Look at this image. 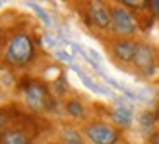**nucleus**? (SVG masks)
Wrapping results in <instances>:
<instances>
[{"mask_svg":"<svg viewBox=\"0 0 159 144\" xmlns=\"http://www.w3.org/2000/svg\"><path fill=\"white\" fill-rule=\"evenodd\" d=\"M134 62L139 69H140L144 74H152V69H154V58H152V51L147 45H137V50H135V57Z\"/></svg>","mask_w":159,"mask_h":144,"instance_id":"5","label":"nucleus"},{"mask_svg":"<svg viewBox=\"0 0 159 144\" xmlns=\"http://www.w3.org/2000/svg\"><path fill=\"white\" fill-rule=\"evenodd\" d=\"M113 120L120 125H130L132 123V112L127 108V106H118L113 112Z\"/></svg>","mask_w":159,"mask_h":144,"instance_id":"9","label":"nucleus"},{"mask_svg":"<svg viewBox=\"0 0 159 144\" xmlns=\"http://www.w3.org/2000/svg\"><path fill=\"white\" fill-rule=\"evenodd\" d=\"M111 21H113V27L118 34H132L135 31V19L130 12H127L125 9H113L111 14Z\"/></svg>","mask_w":159,"mask_h":144,"instance_id":"4","label":"nucleus"},{"mask_svg":"<svg viewBox=\"0 0 159 144\" xmlns=\"http://www.w3.org/2000/svg\"><path fill=\"white\" fill-rule=\"evenodd\" d=\"M2 144H31V137L19 129H9L0 137Z\"/></svg>","mask_w":159,"mask_h":144,"instance_id":"8","label":"nucleus"},{"mask_svg":"<svg viewBox=\"0 0 159 144\" xmlns=\"http://www.w3.org/2000/svg\"><path fill=\"white\" fill-rule=\"evenodd\" d=\"M69 144H82V142H80V141H70Z\"/></svg>","mask_w":159,"mask_h":144,"instance_id":"16","label":"nucleus"},{"mask_svg":"<svg viewBox=\"0 0 159 144\" xmlns=\"http://www.w3.org/2000/svg\"><path fill=\"white\" fill-rule=\"evenodd\" d=\"M26 101H28V105L31 106L33 110H43V108H46V105L50 103L46 88L43 84H38V82L29 84L28 89H26Z\"/></svg>","mask_w":159,"mask_h":144,"instance_id":"3","label":"nucleus"},{"mask_svg":"<svg viewBox=\"0 0 159 144\" xmlns=\"http://www.w3.org/2000/svg\"><path fill=\"white\" fill-rule=\"evenodd\" d=\"M86 132L94 144H115L118 139L116 130L106 123H91Z\"/></svg>","mask_w":159,"mask_h":144,"instance_id":"2","label":"nucleus"},{"mask_svg":"<svg viewBox=\"0 0 159 144\" xmlns=\"http://www.w3.org/2000/svg\"><path fill=\"white\" fill-rule=\"evenodd\" d=\"M149 5L152 7V10L156 12V16L159 17V0H152V2H149Z\"/></svg>","mask_w":159,"mask_h":144,"instance_id":"14","label":"nucleus"},{"mask_svg":"<svg viewBox=\"0 0 159 144\" xmlns=\"http://www.w3.org/2000/svg\"><path fill=\"white\" fill-rule=\"evenodd\" d=\"M113 50H115V55H116L120 60L128 62V60H134L137 45L128 41V40H121V41H116V43H115Z\"/></svg>","mask_w":159,"mask_h":144,"instance_id":"7","label":"nucleus"},{"mask_svg":"<svg viewBox=\"0 0 159 144\" xmlns=\"http://www.w3.org/2000/svg\"><path fill=\"white\" fill-rule=\"evenodd\" d=\"M80 79H82V81L86 82V84L89 86L91 89H94V91H99V89H98V86H96V84H93V81H91L89 77H86V75H84V74H80Z\"/></svg>","mask_w":159,"mask_h":144,"instance_id":"12","label":"nucleus"},{"mask_svg":"<svg viewBox=\"0 0 159 144\" xmlns=\"http://www.w3.org/2000/svg\"><path fill=\"white\" fill-rule=\"evenodd\" d=\"M125 5H132V7H144L147 2H144V0H140V2H134V0H125Z\"/></svg>","mask_w":159,"mask_h":144,"instance_id":"13","label":"nucleus"},{"mask_svg":"<svg viewBox=\"0 0 159 144\" xmlns=\"http://www.w3.org/2000/svg\"><path fill=\"white\" fill-rule=\"evenodd\" d=\"M7 122H9L7 115L4 112H0V137L4 136V132L7 130Z\"/></svg>","mask_w":159,"mask_h":144,"instance_id":"11","label":"nucleus"},{"mask_svg":"<svg viewBox=\"0 0 159 144\" xmlns=\"http://www.w3.org/2000/svg\"><path fill=\"white\" fill-rule=\"evenodd\" d=\"M0 41H2V29H0Z\"/></svg>","mask_w":159,"mask_h":144,"instance_id":"17","label":"nucleus"},{"mask_svg":"<svg viewBox=\"0 0 159 144\" xmlns=\"http://www.w3.org/2000/svg\"><path fill=\"white\" fill-rule=\"evenodd\" d=\"M151 142H152V144H159V132L154 134V136L151 137Z\"/></svg>","mask_w":159,"mask_h":144,"instance_id":"15","label":"nucleus"},{"mask_svg":"<svg viewBox=\"0 0 159 144\" xmlns=\"http://www.w3.org/2000/svg\"><path fill=\"white\" fill-rule=\"evenodd\" d=\"M87 16H89V19L99 27H106L108 24L111 22L110 12H108V9L101 2L89 3V7H87Z\"/></svg>","mask_w":159,"mask_h":144,"instance_id":"6","label":"nucleus"},{"mask_svg":"<svg viewBox=\"0 0 159 144\" xmlns=\"http://www.w3.org/2000/svg\"><path fill=\"white\" fill-rule=\"evenodd\" d=\"M34 46H33V41L28 34H16L11 41H9L7 51H5V58L7 62L14 65H24L31 60Z\"/></svg>","mask_w":159,"mask_h":144,"instance_id":"1","label":"nucleus"},{"mask_svg":"<svg viewBox=\"0 0 159 144\" xmlns=\"http://www.w3.org/2000/svg\"><path fill=\"white\" fill-rule=\"evenodd\" d=\"M67 110H69V113H70V115H74V117H80V115H82V112H84L82 105H80L79 101H75V99L67 105Z\"/></svg>","mask_w":159,"mask_h":144,"instance_id":"10","label":"nucleus"}]
</instances>
